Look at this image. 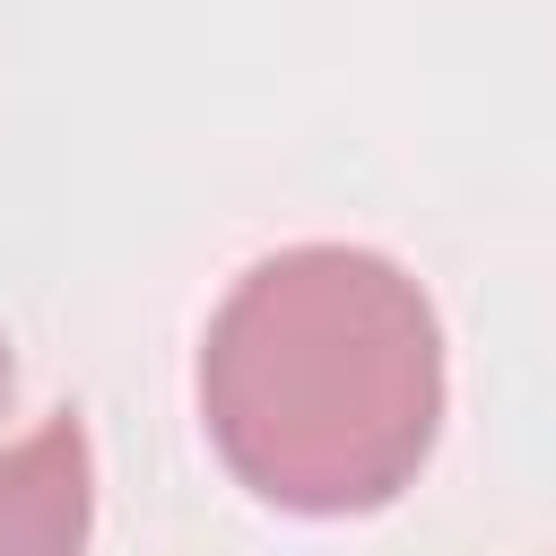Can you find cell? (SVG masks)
I'll list each match as a JSON object with an SVG mask.
<instances>
[{"mask_svg": "<svg viewBox=\"0 0 556 556\" xmlns=\"http://www.w3.org/2000/svg\"><path fill=\"white\" fill-rule=\"evenodd\" d=\"M200 426L235 486L278 513H382L443 426V330L426 287L365 243L252 261L200 339Z\"/></svg>", "mask_w": 556, "mask_h": 556, "instance_id": "obj_1", "label": "cell"}, {"mask_svg": "<svg viewBox=\"0 0 556 556\" xmlns=\"http://www.w3.org/2000/svg\"><path fill=\"white\" fill-rule=\"evenodd\" d=\"M96 530V452L78 417H43L26 443L0 452V547L52 556Z\"/></svg>", "mask_w": 556, "mask_h": 556, "instance_id": "obj_2", "label": "cell"}]
</instances>
